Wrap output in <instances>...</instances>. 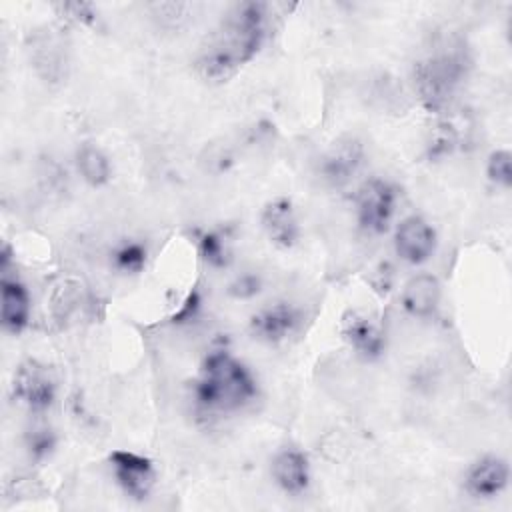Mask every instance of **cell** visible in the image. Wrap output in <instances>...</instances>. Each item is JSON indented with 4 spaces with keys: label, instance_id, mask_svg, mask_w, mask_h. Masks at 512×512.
<instances>
[{
    "label": "cell",
    "instance_id": "obj_17",
    "mask_svg": "<svg viewBox=\"0 0 512 512\" xmlns=\"http://www.w3.org/2000/svg\"><path fill=\"white\" fill-rule=\"evenodd\" d=\"M146 260H148L146 244L134 238L122 240L110 252V266L124 276L140 274L146 268Z\"/></svg>",
    "mask_w": 512,
    "mask_h": 512
},
{
    "label": "cell",
    "instance_id": "obj_8",
    "mask_svg": "<svg viewBox=\"0 0 512 512\" xmlns=\"http://www.w3.org/2000/svg\"><path fill=\"white\" fill-rule=\"evenodd\" d=\"M436 244V230L418 214L402 218L394 230V250L406 264L420 266L428 262L436 250Z\"/></svg>",
    "mask_w": 512,
    "mask_h": 512
},
{
    "label": "cell",
    "instance_id": "obj_5",
    "mask_svg": "<svg viewBox=\"0 0 512 512\" xmlns=\"http://www.w3.org/2000/svg\"><path fill=\"white\" fill-rule=\"evenodd\" d=\"M12 398L32 414L46 412L56 400V382L48 366L38 360H24L12 378Z\"/></svg>",
    "mask_w": 512,
    "mask_h": 512
},
{
    "label": "cell",
    "instance_id": "obj_3",
    "mask_svg": "<svg viewBox=\"0 0 512 512\" xmlns=\"http://www.w3.org/2000/svg\"><path fill=\"white\" fill-rule=\"evenodd\" d=\"M468 68V58L460 50H442L418 60L412 68V86L430 112H444L456 96Z\"/></svg>",
    "mask_w": 512,
    "mask_h": 512
},
{
    "label": "cell",
    "instance_id": "obj_4",
    "mask_svg": "<svg viewBox=\"0 0 512 512\" xmlns=\"http://www.w3.org/2000/svg\"><path fill=\"white\" fill-rule=\"evenodd\" d=\"M398 190L384 178H368L356 194V222L370 236H380L390 228L396 212Z\"/></svg>",
    "mask_w": 512,
    "mask_h": 512
},
{
    "label": "cell",
    "instance_id": "obj_16",
    "mask_svg": "<svg viewBox=\"0 0 512 512\" xmlns=\"http://www.w3.org/2000/svg\"><path fill=\"white\" fill-rule=\"evenodd\" d=\"M74 164L80 178L92 188H100L112 178L110 158L96 144H80L74 154Z\"/></svg>",
    "mask_w": 512,
    "mask_h": 512
},
{
    "label": "cell",
    "instance_id": "obj_9",
    "mask_svg": "<svg viewBox=\"0 0 512 512\" xmlns=\"http://www.w3.org/2000/svg\"><path fill=\"white\" fill-rule=\"evenodd\" d=\"M364 158H366L364 144L358 138L354 136L340 138L322 156L320 174L330 186L342 188L350 184L356 178V174L362 170Z\"/></svg>",
    "mask_w": 512,
    "mask_h": 512
},
{
    "label": "cell",
    "instance_id": "obj_11",
    "mask_svg": "<svg viewBox=\"0 0 512 512\" xmlns=\"http://www.w3.org/2000/svg\"><path fill=\"white\" fill-rule=\"evenodd\" d=\"M510 480V466L502 456L486 454L470 464L464 474V492L478 500L496 498Z\"/></svg>",
    "mask_w": 512,
    "mask_h": 512
},
{
    "label": "cell",
    "instance_id": "obj_10",
    "mask_svg": "<svg viewBox=\"0 0 512 512\" xmlns=\"http://www.w3.org/2000/svg\"><path fill=\"white\" fill-rule=\"evenodd\" d=\"M340 334L344 342L360 356L362 360H378L386 350L384 328L372 318L356 310H348L342 316Z\"/></svg>",
    "mask_w": 512,
    "mask_h": 512
},
{
    "label": "cell",
    "instance_id": "obj_13",
    "mask_svg": "<svg viewBox=\"0 0 512 512\" xmlns=\"http://www.w3.org/2000/svg\"><path fill=\"white\" fill-rule=\"evenodd\" d=\"M270 474L274 484L290 496H300L310 486V462L298 448H282L270 462Z\"/></svg>",
    "mask_w": 512,
    "mask_h": 512
},
{
    "label": "cell",
    "instance_id": "obj_22",
    "mask_svg": "<svg viewBox=\"0 0 512 512\" xmlns=\"http://www.w3.org/2000/svg\"><path fill=\"white\" fill-rule=\"evenodd\" d=\"M186 4L180 2H160V4H152V16H156L162 24H170V26H178L180 20L186 18Z\"/></svg>",
    "mask_w": 512,
    "mask_h": 512
},
{
    "label": "cell",
    "instance_id": "obj_12",
    "mask_svg": "<svg viewBox=\"0 0 512 512\" xmlns=\"http://www.w3.org/2000/svg\"><path fill=\"white\" fill-rule=\"evenodd\" d=\"M260 224L276 248H292L300 240V222L290 198L276 196L260 212Z\"/></svg>",
    "mask_w": 512,
    "mask_h": 512
},
{
    "label": "cell",
    "instance_id": "obj_7",
    "mask_svg": "<svg viewBox=\"0 0 512 512\" xmlns=\"http://www.w3.org/2000/svg\"><path fill=\"white\" fill-rule=\"evenodd\" d=\"M302 326V312L290 302H276L256 310L250 316L248 330L252 338L264 344H280L294 336Z\"/></svg>",
    "mask_w": 512,
    "mask_h": 512
},
{
    "label": "cell",
    "instance_id": "obj_15",
    "mask_svg": "<svg viewBox=\"0 0 512 512\" xmlns=\"http://www.w3.org/2000/svg\"><path fill=\"white\" fill-rule=\"evenodd\" d=\"M442 298L440 280L434 274L420 272L406 280L400 292V306L412 318H430L436 314Z\"/></svg>",
    "mask_w": 512,
    "mask_h": 512
},
{
    "label": "cell",
    "instance_id": "obj_18",
    "mask_svg": "<svg viewBox=\"0 0 512 512\" xmlns=\"http://www.w3.org/2000/svg\"><path fill=\"white\" fill-rule=\"evenodd\" d=\"M200 258L212 268H226L232 262V248L226 234L220 230H206L198 236Z\"/></svg>",
    "mask_w": 512,
    "mask_h": 512
},
{
    "label": "cell",
    "instance_id": "obj_1",
    "mask_svg": "<svg viewBox=\"0 0 512 512\" xmlns=\"http://www.w3.org/2000/svg\"><path fill=\"white\" fill-rule=\"evenodd\" d=\"M266 36V6L242 2L228 10L202 46L196 66L208 80H226L248 64Z\"/></svg>",
    "mask_w": 512,
    "mask_h": 512
},
{
    "label": "cell",
    "instance_id": "obj_6",
    "mask_svg": "<svg viewBox=\"0 0 512 512\" xmlns=\"http://www.w3.org/2000/svg\"><path fill=\"white\" fill-rule=\"evenodd\" d=\"M112 476L126 496L132 500H146L156 484L154 462L130 450H114L108 456Z\"/></svg>",
    "mask_w": 512,
    "mask_h": 512
},
{
    "label": "cell",
    "instance_id": "obj_20",
    "mask_svg": "<svg viewBox=\"0 0 512 512\" xmlns=\"http://www.w3.org/2000/svg\"><path fill=\"white\" fill-rule=\"evenodd\" d=\"M54 446H56V436L50 428H32L26 434V448L34 460L48 458Z\"/></svg>",
    "mask_w": 512,
    "mask_h": 512
},
{
    "label": "cell",
    "instance_id": "obj_2",
    "mask_svg": "<svg viewBox=\"0 0 512 512\" xmlns=\"http://www.w3.org/2000/svg\"><path fill=\"white\" fill-rule=\"evenodd\" d=\"M258 394L254 374L228 350L210 352L194 382V400L210 412H232L250 404Z\"/></svg>",
    "mask_w": 512,
    "mask_h": 512
},
{
    "label": "cell",
    "instance_id": "obj_19",
    "mask_svg": "<svg viewBox=\"0 0 512 512\" xmlns=\"http://www.w3.org/2000/svg\"><path fill=\"white\" fill-rule=\"evenodd\" d=\"M486 176L492 184L510 188V184H512V154L508 150H494L486 162Z\"/></svg>",
    "mask_w": 512,
    "mask_h": 512
},
{
    "label": "cell",
    "instance_id": "obj_14",
    "mask_svg": "<svg viewBox=\"0 0 512 512\" xmlns=\"http://www.w3.org/2000/svg\"><path fill=\"white\" fill-rule=\"evenodd\" d=\"M0 298V320L4 330L10 334H20L28 326L32 310L28 288L18 276H10L8 270H2Z\"/></svg>",
    "mask_w": 512,
    "mask_h": 512
},
{
    "label": "cell",
    "instance_id": "obj_21",
    "mask_svg": "<svg viewBox=\"0 0 512 512\" xmlns=\"http://www.w3.org/2000/svg\"><path fill=\"white\" fill-rule=\"evenodd\" d=\"M262 288V280L258 274H240L232 280L228 292L230 296L238 298V300H248L252 296H256Z\"/></svg>",
    "mask_w": 512,
    "mask_h": 512
}]
</instances>
